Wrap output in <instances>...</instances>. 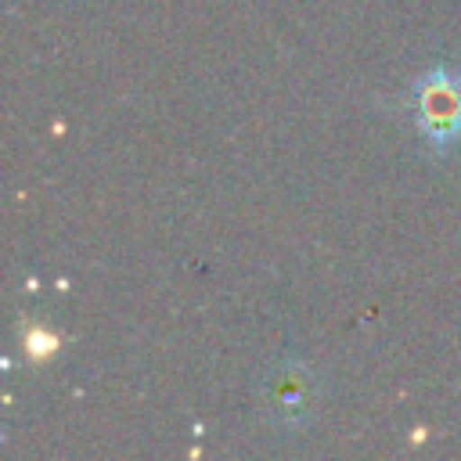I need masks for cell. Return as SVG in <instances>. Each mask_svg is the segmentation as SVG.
<instances>
[{
    "label": "cell",
    "instance_id": "6da1fadb",
    "mask_svg": "<svg viewBox=\"0 0 461 461\" xmlns=\"http://www.w3.org/2000/svg\"><path fill=\"white\" fill-rule=\"evenodd\" d=\"M411 108H414V122L425 133V140L447 148L461 137V76H454L450 68H432L429 76L418 79L414 94H411Z\"/></svg>",
    "mask_w": 461,
    "mask_h": 461
}]
</instances>
